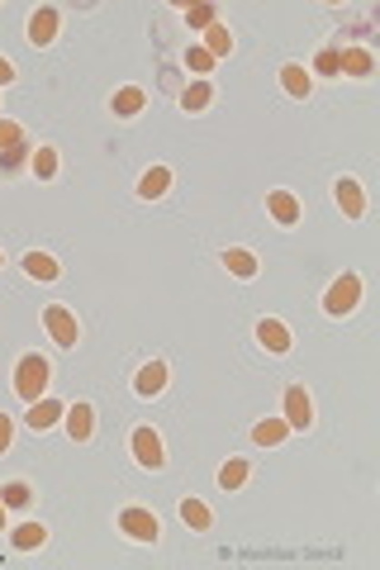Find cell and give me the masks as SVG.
Listing matches in <instances>:
<instances>
[{
  "label": "cell",
  "instance_id": "cell-1",
  "mask_svg": "<svg viewBox=\"0 0 380 570\" xmlns=\"http://www.w3.org/2000/svg\"><path fill=\"white\" fill-rule=\"evenodd\" d=\"M48 380H53V362L44 352H25L15 366V395L25 399V405H34V399L48 395Z\"/></svg>",
  "mask_w": 380,
  "mask_h": 570
},
{
  "label": "cell",
  "instance_id": "cell-2",
  "mask_svg": "<svg viewBox=\"0 0 380 570\" xmlns=\"http://www.w3.org/2000/svg\"><path fill=\"white\" fill-rule=\"evenodd\" d=\"M356 305H362V276H356V271H343L324 295V314L328 319H347Z\"/></svg>",
  "mask_w": 380,
  "mask_h": 570
},
{
  "label": "cell",
  "instance_id": "cell-3",
  "mask_svg": "<svg viewBox=\"0 0 380 570\" xmlns=\"http://www.w3.org/2000/svg\"><path fill=\"white\" fill-rule=\"evenodd\" d=\"M115 527H119L124 537L147 542V546H153V542L162 537V523H157V514H153V509H143V504H129V509H119V514H115Z\"/></svg>",
  "mask_w": 380,
  "mask_h": 570
},
{
  "label": "cell",
  "instance_id": "cell-4",
  "mask_svg": "<svg viewBox=\"0 0 380 570\" xmlns=\"http://www.w3.org/2000/svg\"><path fill=\"white\" fill-rule=\"evenodd\" d=\"M129 447H134V461L143 471H162L166 466V447H162V433L153 424H138L134 437H129Z\"/></svg>",
  "mask_w": 380,
  "mask_h": 570
},
{
  "label": "cell",
  "instance_id": "cell-5",
  "mask_svg": "<svg viewBox=\"0 0 380 570\" xmlns=\"http://www.w3.org/2000/svg\"><path fill=\"white\" fill-rule=\"evenodd\" d=\"M44 328H48V337L57 347H76L81 343V324H76V314L67 305H48L44 309Z\"/></svg>",
  "mask_w": 380,
  "mask_h": 570
},
{
  "label": "cell",
  "instance_id": "cell-6",
  "mask_svg": "<svg viewBox=\"0 0 380 570\" xmlns=\"http://www.w3.org/2000/svg\"><path fill=\"white\" fill-rule=\"evenodd\" d=\"M166 380H172V371H166V362H143L138 371H134V395L138 399H157L162 390H166Z\"/></svg>",
  "mask_w": 380,
  "mask_h": 570
},
{
  "label": "cell",
  "instance_id": "cell-7",
  "mask_svg": "<svg viewBox=\"0 0 380 570\" xmlns=\"http://www.w3.org/2000/svg\"><path fill=\"white\" fill-rule=\"evenodd\" d=\"M57 29H62V10L57 5H38L29 15V44L34 48H48L53 38H57Z\"/></svg>",
  "mask_w": 380,
  "mask_h": 570
},
{
  "label": "cell",
  "instance_id": "cell-8",
  "mask_svg": "<svg viewBox=\"0 0 380 570\" xmlns=\"http://www.w3.org/2000/svg\"><path fill=\"white\" fill-rule=\"evenodd\" d=\"M285 424H290L295 433H305V428L314 424V399H309L305 385H285Z\"/></svg>",
  "mask_w": 380,
  "mask_h": 570
},
{
  "label": "cell",
  "instance_id": "cell-9",
  "mask_svg": "<svg viewBox=\"0 0 380 570\" xmlns=\"http://www.w3.org/2000/svg\"><path fill=\"white\" fill-rule=\"evenodd\" d=\"M62 428H67L72 442H91L95 437V409L86 399H76V405H67V414H62Z\"/></svg>",
  "mask_w": 380,
  "mask_h": 570
},
{
  "label": "cell",
  "instance_id": "cell-10",
  "mask_svg": "<svg viewBox=\"0 0 380 570\" xmlns=\"http://www.w3.org/2000/svg\"><path fill=\"white\" fill-rule=\"evenodd\" d=\"M333 200H337V209H343V219H362L366 215V190H362V181H352V176H343L333 185Z\"/></svg>",
  "mask_w": 380,
  "mask_h": 570
},
{
  "label": "cell",
  "instance_id": "cell-11",
  "mask_svg": "<svg viewBox=\"0 0 380 570\" xmlns=\"http://www.w3.org/2000/svg\"><path fill=\"white\" fill-rule=\"evenodd\" d=\"M62 414H67V405H62V399H34L29 405V414H25V424L34 428V433H48V428H57L62 424Z\"/></svg>",
  "mask_w": 380,
  "mask_h": 570
},
{
  "label": "cell",
  "instance_id": "cell-12",
  "mask_svg": "<svg viewBox=\"0 0 380 570\" xmlns=\"http://www.w3.org/2000/svg\"><path fill=\"white\" fill-rule=\"evenodd\" d=\"M166 190H172V166L166 162H153L147 172L138 176V200H162Z\"/></svg>",
  "mask_w": 380,
  "mask_h": 570
},
{
  "label": "cell",
  "instance_id": "cell-13",
  "mask_svg": "<svg viewBox=\"0 0 380 570\" xmlns=\"http://www.w3.org/2000/svg\"><path fill=\"white\" fill-rule=\"evenodd\" d=\"M281 91L290 100H309L314 95V72L300 67V62H285V67H281Z\"/></svg>",
  "mask_w": 380,
  "mask_h": 570
},
{
  "label": "cell",
  "instance_id": "cell-14",
  "mask_svg": "<svg viewBox=\"0 0 380 570\" xmlns=\"http://www.w3.org/2000/svg\"><path fill=\"white\" fill-rule=\"evenodd\" d=\"M257 343H262L266 352L285 356V352L295 347V337H290V328H285L281 319H257Z\"/></svg>",
  "mask_w": 380,
  "mask_h": 570
},
{
  "label": "cell",
  "instance_id": "cell-15",
  "mask_svg": "<svg viewBox=\"0 0 380 570\" xmlns=\"http://www.w3.org/2000/svg\"><path fill=\"white\" fill-rule=\"evenodd\" d=\"M266 215H271V219H276V224H285V228H290V224H300V215H305V205H300V200H295V195H290V190H271V195H266Z\"/></svg>",
  "mask_w": 380,
  "mask_h": 570
},
{
  "label": "cell",
  "instance_id": "cell-16",
  "mask_svg": "<svg viewBox=\"0 0 380 570\" xmlns=\"http://www.w3.org/2000/svg\"><path fill=\"white\" fill-rule=\"evenodd\" d=\"M143 105H147V91H143V86H119V91L110 95V115H115V119H134V115H143Z\"/></svg>",
  "mask_w": 380,
  "mask_h": 570
},
{
  "label": "cell",
  "instance_id": "cell-17",
  "mask_svg": "<svg viewBox=\"0 0 380 570\" xmlns=\"http://www.w3.org/2000/svg\"><path fill=\"white\" fill-rule=\"evenodd\" d=\"M337 67H343L347 76H356V81H366V76L375 72V57H371V48L352 44V48H343V57H337Z\"/></svg>",
  "mask_w": 380,
  "mask_h": 570
},
{
  "label": "cell",
  "instance_id": "cell-18",
  "mask_svg": "<svg viewBox=\"0 0 380 570\" xmlns=\"http://www.w3.org/2000/svg\"><path fill=\"white\" fill-rule=\"evenodd\" d=\"M219 262H224L228 276H238V281H252V276L262 271V266H257V257H252L247 247H224V257H219Z\"/></svg>",
  "mask_w": 380,
  "mask_h": 570
},
{
  "label": "cell",
  "instance_id": "cell-19",
  "mask_svg": "<svg viewBox=\"0 0 380 570\" xmlns=\"http://www.w3.org/2000/svg\"><path fill=\"white\" fill-rule=\"evenodd\" d=\"M10 546L15 552H38V546H48V527L44 523H19V527H10Z\"/></svg>",
  "mask_w": 380,
  "mask_h": 570
},
{
  "label": "cell",
  "instance_id": "cell-20",
  "mask_svg": "<svg viewBox=\"0 0 380 570\" xmlns=\"http://www.w3.org/2000/svg\"><path fill=\"white\" fill-rule=\"evenodd\" d=\"M215 105V86L209 81H190V86L181 91V110L185 115H200V110H209Z\"/></svg>",
  "mask_w": 380,
  "mask_h": 570
},
{
  "label": "cell",
  "instance_id": "cell-21",
  "mask_svg": "<svg viewBox=\"0 0 380 570\" xmlns=\"http://www.w3.org/2000/svg\"><path fill=\"white\" fill-rule=\"evenodd\" d=\"M57 166H62V157H57V147H48V143H38V147H34V157H29V172H34L38 181H53V176H57Z\"/></svg>",
  "mask_w": 380,
  "mask_h": 570
},
{
  "label": "cell",
  "instance_id": "cell-22",
  "mask_svg": "<svg viewBox=\"0 0 380 570\" xmlns=\"http://www.w3.org/2000/svg\"><path fill=\"white\" fill-rule=\"evenodd\" d=\"M285 437H290V424H285V418H262V424L252 428V442H257V447H281Z\"/></svg>",
  "mask_w": 380,
  "mask_h": 570
},
{
  "label": "cell",
  "instance_id": "cell-23",
  "mask_svg": "<svg viewBox=\"0 0 380 570\" xmlns=\"http://www.w3.org/2000/svg\"><path fill=\"white\" fill-rule=\"evenodd\" d=\"M181 523L195 527V533H209V527H215V514H209L205 499H181Z\"/></svg>",
  "mask_w": 380,
  "mask_h": 570
},
{
  "label": "cell",
  "instance_id": "cell-24",
  "mask_svg": "<svg viewBox=\"0 0 380 570\" xmlns=\"http://www.w3.org/2000/svg\"><path fill=\"white\" fill-rule=\"evenodd\" d=\"M25 271H29L34 281H44V285H53V281L62 276L57 257H48V252H29V257H25Z\"/></svg>",
  "mask_w": 380,
  "mask_h": 570
},
{
  "label": "cell",
  "instance_id": "cell-25",
  "mask_svg": "<svg viewBox=\"0 0 380 570\" xmlns=\"http://www.w3.org/2000/svg\"><path fill=\"white\" fill-rule=\"evenodd\" d=\"M247 475H252L247 461H243V456H228L224 466H219V475H215V480H219V490H243Z\"/></svg>",
  "mask_w": 380,
  "mask_h": 570
},
{
  "label": "cell",
  "instance_id": "cell-26",
  "mask_svg": "<svg viewBox=\"0 0 380 570\" xmlns=\"http://www.w3.org/2000/svg\"><path fill=\"white\" fill-rule=\"evenodd\" d=\"M200 48H205L209 57H215V62L234 53V34H228V25H209V29H205V44H200Z\"/></svg>",
  "mask_w": 380,
  "mask_h": 570
},
{
  "label": "cell",
  "instance_id": "cell-27",
  "mask_svg": "<svg viewBox=\"0 0 380 570\" xmlns=\"http://www.w3.org/2000/svg\"><path fill=\"white\" fill-rule=\"evenodd\" d=\"M34 157V147H29V138L25 143H15V147H5V153H0V176H15L19 166H25Z\"/></svg>",
  "mask_w": 380,
  "mask_h": 570
},
{
  "label": "cell",
  "instance_id": "cell-28",
  "mask_svg": "<svg viewBox=\"0 0 380 570\" xmlns=\"http://www.w3.org/2000/svg\"><path fill=\"white\" fill-rule=\"evenodd\" d=\"M0 504H5V509H29V504H34V490H29L25 480H10L5 490H0Z\"/></svg>",
  "mask_w": 380,
  "mask_h": 570
},
{
  "label": "cell",
  "instance_id": "cell-29",
  "mask_svg": "<svg viewBox=\"0 0 380 570\" xmlns=\"http://www.w3.org/2000/svg\"><path fill=\"white\" fill-rule=\"evenodd\" d=\"M185 25L190 29H209V25H219V10L215 5H185Z\"/></svg>",
  "mask_w": 380,
  "mask_h": 570
},
{
  "label": "cell",
  "instance_id": "cell-30",
  "mask_svg": "<svg viewBox=\"0 0 380 570\" xmlns=\"http://www.w3.org/2000/svg\"><path fill=\"white\" fill-rule=\"evenodd\" d=\"M185 67L195 72V76H209V72H215V57H209V53L195 44V48H185Z\"/></svg>",
  "mask_w": 380,
  "mask_h": 570
},
{
  "label": "cell",
  "instance_id": "cell-31",
  "mask_svg": "<svg viewBox=\"0 0 380 570\" xmlns=\"http://www.w3.org/2000/svg\"><path fill=\"white\" fill-rule=\"evenodd\" d=\"M337 57H343V48H319V57H314V72H324V76H343Z\"/></svg>",
  "mask_w": 380,
  "mask_h": 570
},
{
  "label": "cell",
  "instance_id": "cell-32",
  "mask_svg": "<svg viewBox=\"0 0 380 570\" xmlns=\"http://www.w3.org/2000/svg\"><path fill=\"white\" fill-rule=\"evenodd\" d=\"M15 143H25V124H15V119H0V153Z\"/></svg>",
  "mask_w": 380,
  "mask_h": 570
},
{
  "label": "cell",
  "instance_id": "cell-33",
  "mask_svg": "<svg viewBox=\"0 0 380 570\" xmlns=\"http://www.w3.org/2000/svg\"><path fill=\"white\" fill-rule=\"evenodd\" d=\"M10 442H15V424H10V414H0V456L10 452Z\"/></svg>",
  "mask_w": 380,
  "mask_h": 570
},
{
  "label": "cell",
  "instance_id": "cell-34",
  "mask_svg": "<svg viewBox=\"0 0 380 570\" xmlns=\"http://www.w3.org/2000/svg\"><path fill=\"white\" fill-rule=\"evenodd\" d=\"M15 76H19V72H15V62H10L5 53H0V86H10Z\"/></svg>",
  "mask_w": 380,
  "mask_h": 570
},
{
  "label": "cell",
  "instance_id": "cell-35",
  "mask_svg": "<svg viewBox=\"0 0 380 570\" xmlns=\"http://www.w3.org/2000/svg\"><path fill=\"white\" fill-rule=\"evenodd\" d=\"M0 527H5V504H0Z\"/></svg>",
  "mask_w": 380,
  "mask_h": 570
},
{
  "label": "cell",
  "instance_id": "cell-36",
  "mask_svg": "<svg viewBox=\"0 0 380 570\" xmlns=\"http://www.w3.org/2000/svg\"><path fill=\"white\" fill-rule=\"evenodd\" d=\"M0 266H5V247H0Z\"/></svg>",
  "mask_w": 380,
  "mask_h": 570
}]
</instances>
